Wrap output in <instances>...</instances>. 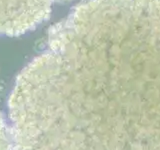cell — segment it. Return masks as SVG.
Returning <instances> with one entry per match:
<instances>
[{"instance_id": "1", "label": "cell", "mask_w": 160, "mask_h": 150, "mask_svg": "<svg viewBox=\"0 0 160 150\" xmlns=\"http://www.w3.org/2000/svg\"><path fill=\"white\" fill-rule=\"evenodd\" d=\"M8 107L14 150H160V0L77 4Z\"/></svg>"}, {"instance_id": "2", "label": "cell", "mask_w": 160, "mask_h": 150, "mask_svg": "<svg viewBox=\"0 0 160 150\" xmlns=\"http://www.w3.org/2000/svg\"><path fill=\"white\" fill-rule=\"evenodd\" d=\"M55 0H0V35L18 36L32 30L51 13Z\"/></svg>"}, {"instance_id": "3", "label": "cell", "mask_w": 160, "mask_h": 150, "mask_svg": "<svg viewBox=\"0 0 160 150\" xmlns=\"http://www.w3.org/2000/svg\"><path fill=\"white\" fill-rule=\"evenodd\" d=\"M14 134L11 124L3 113L0 112V150H14Z\"/></svg>"}]
</instances>
